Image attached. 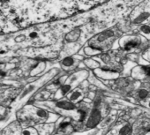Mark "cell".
Segmentation results:
<instances>
[{"instance_id":"obj_1","label":"cell","mask_w":150,"mask_h":135,"mask_svg":"<svg viewBox=\"0 0 150 135\" xmlns=\"http://www.w3.org/2000/svg\"><path fill=\"white\" fill-rule=\"evenodd\" d=\"M120 32L117 29H108L103 30L92 37L88 42V45L98 49L100 50L107 51L113 47L116 39L119 36Z\"/></svg>"},{"instance_id":"obj_2","label":"cell","mask_w":150,"mask_h":135,"mask_svg":"<svg viewBox=\"0 0 150 135\" xmlns=\"http://www.w3.org/2000/svg\"><path fill=\"white\" fill-rule=\"evenodd\" d=\"M89 75V71L86 69H79V71L74 72L71 75H69L64 81V83L57 88L56 95H55V99H61L66 95L74 89L75 88H77L83 81L88 79Z\"/></svg>"},{"instance_id":"obj_3","label":"cell","mask_w":150,"mask_h":135,"mask_svg":"<svg viewBox=\"0 0 150 135\" xmlns=\"http://www.w3.org/2000/svg\"><path fill=\"white\" fill-rule=\"evenodd\" d=\"M119 47L126 52H139L144 50L147 44L148 40L142 35H130L121 37L118 40Z\"/></svg>"},{"instance_id":"obj_4","label":"cell","mask_w":150,"mask_h":135,"mask_svg":"<svg viewBox=\"0 0 150 135\" xmlns=\"http://www.w3.org/2000/svg\"><path fill=\"white\" fill-rule=\"evenodd\" d=\"M130 23L132 25H141L150 21V8L146 2L137 6L130 14Z\"/></svg>"},{"instance_id":"obj_5","label":"cell","mask_w":150,"mask_h":135,"mask_svg":"<svg viewBox=\"0 0 150 135\" xmlns=\"http://www.w3.org/2000/svg\"><path fill=\"white\" fill-rule=\"evenodd\" d=\"M84 59V56L81 54H72L70 56H66L60 61V66L64 72L69 73L74 71L76 68H79L80 64Z\"/></svg>"},{"instance_id":"obj_6","label":"cell","mask_w":150,"mask_h":135,"mask_svg":"<svg viewBox=\"0 0 150 135\" xmlns=\"http://www.w3.org/2000/svg\"><path fill=\"white\" fill-rule=\"evenodd\" d=\"M103 116H105L103 110L102 108H100V106H98V107L95 106L94 108H92L90 110V112L87 117L85 127L87 129L90 130V129H94L95 127L98 126L102 121Z\"/></svg>"},{"instance_id":"obj_7","label":"cell","mask_w":150,"mask_h":135,"mask_svg":"<svg viewBox=\"0 0 150 135\" xmlns=\"http://www.w3.org/2000/svg\"><path fill=\"white\" fill-rule=\"evenodd\" d=\"M131 73L133 79L144 81L146 83L150 82V64L135 65Z\"/></svg>"},{"instance_id":"obj_8","label":"cell","mask_w":150,"mask_h":135,"mask_svg":"<svg viewBox=\"0 0 150 135\" xmlns=\"http://www.w3.org/2000/svg\"><path fill=\"white\" fill-rule=\"evenodd\" d=\"M94 74L99 77L102 81L106 80V81H114L119 78L120 74L117 71L115 70H110V69H105L103 67H99L95 70H93Z\"/></svg>"},{"instance_id":"obj_9","label":"cell","mask_w":150,"mask_h":135,"mask_svg":"<svg viewBox=\"0 0 150 135\" xmlns=\"http://www.w3.org/2000/svg\"><path fill=\"white\" fill-rule=\"evenodd\" d=\"M85 96H86L85 90L81 88V87L75 88L74 89H72L66 95V98L75 104L81 102L85 98Z\"/></svg>"},{"instance_id":"obj_10","label":"cell","mask_w":150,"mask_h":135,"mask_svg":"<svg viewBox=\"0 0 150 135\" xmlns=\"http://www.w3.org/2000/svg\"><path fill=\"white\" fill-rule=\"evenodd\" d=\"M88 81L90 82V84L96 86V88H100V89H102V90H107V91L110 90V89L106 87V85L103 84V81L94 74V72H93V73H92V72H89V75H88Z\"/></svg>"},{"instance_id":"obj_11","label":"cell","mask_w":150,"mask_h":135,"mask_svg":"<svg viewBox=\"0 0 150 135\" xmlns=\"http://www.w3.org/2000/svg\"><path fill=\"white\" fill-rule=\"evenodd\" d=\"M81 28H75L70 32H68L66 35H65V37H64V40L67 43H73V42H77L80 39V36H81Z\"/></svg>"},{"instance_id":"obj_12","label":"cell","mask_w":150,"mask_h":135,"mask_svg":"<svg viewBox=\"0 0 150 135\" xmlns=\"http://www.w3.org/2000/svg\"><path fill=\"white\" fill-rule=\"evenodd\" d=\"M113 130H117V131H116L115 133H117V134H132L133 133V128L132 126L128 123V122H125V123H121V124H117Z\"/></svg>"},{"instance_id":"obj_13","label":"cell","mask_w":150,"mask_h":135,"mask_svg":"<svg viewBox=\"0 0 150 135\" xmlns=\"http://www.w3.org/2000/svg\"><path fill=\"white\" fill-rule=\"evenodd\" d=\"M103 51L98 49H96V48H93L89 45H87L85 46L83 49H81V51H79V54L81 55H83L84 57H95V56H98L102 53Z\"/></svg>"},{"instance_id":"obj_14","label":"cell","mask_w":150,"mask_h":135,"mask_svg":"<svg viewBox=\"0 0 150 135\" xmlns=\"http://www.w3.org/2000/svg\"><path fill=\"white\" fill-rule=\"evenodd\" d=\"M137 31L139 34L144 35L147 40H150V21L139 25Z\"/></svg>"},{"instance_id":"obj_15","label":"cell","mask_w":150,"mask_h":135,"mask_svg":"<svg viewBox=\"0 0 150 135\" xmlns=\"http://www.w3.org/2000/svg\"><path fill=\"white\" fill-rule=\"evenodd\" d=\"M150 96V90L148 88H145V87H141L135 94L134 97L139 101L145 100L146 98H148Z\"/></svg>"},{"instance_id":"obj_16","label":"cell","mask_w":150,"mask_h":135,"mask_svg":"<svg viewBox=\"0 0 150 135\" xmlns=\"http://www.w3.org/2000/svg\"><path fill=\"white\" fill-rule=\"evenodd\" d=\"M83 63L85 64L86 67H88V68H89L91 70H95L96 68H99V67H101L100 62H98L95 58H85L83 60Z\"/></svg>"},{"instance_id":"obj_17","label":"cell","mask_w":150,"mask_h":135,"mask_svg":"<svg viewBox=\"0 0 150 135\" xmlns=\"http://www.w3.org/2000/svg\"><path fill=\"white\" fill-rule=\"evenodd\" d=\"M142 57L150 63V48L146 49V50H144V52L142 53Z\"/></svg>"},{"instance_id":"obj_18","label":"cell","mask_w":150,"mask_h":135,"mask_svg":"<svg viewBox=\"0 0 150 135\" xmlns=\"http://www.w3.org/2000/svg\"><path fill=\"white\" fill-rule=\"evenodd\" d=\"M140 104H141L142 106H144L145 108L150 110V97H148V98H146V99H145V100H142V101L140 102Z\"/></svg>"},{"instance_id":"obj_19","label":"cell","mask_w":150,"mask_h":135,"mask_svg":"<svg viewBox=\"0 0 150 135\" xmlns=\"http://www.w3.org/2000/svg\"><path fill=\"white\" fill-rule=\"evenodd\" d=\"M146 4H147V6H149V8H150V0H148V1H146Z\"/></svg>"}]
</instances>
